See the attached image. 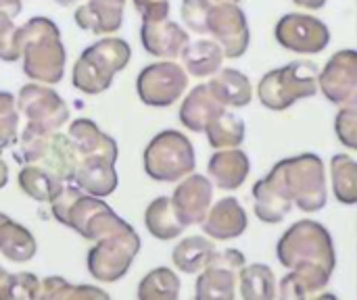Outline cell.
<instances>
[{
  "instance_id": "obj_1",
  "label": "cell",
  "mask_w": 357,
  "mask_h": 300,
  "mask_svg": "<svg viewBox=\"0 0 357 300\" xmlns=\"http://www.w3.org/2000/svg\"><path fill=\"white\" fill-rule=\"evenodd\" d=\"M255 213L266 223L282 221L293 203L305 213L326 205L324 167L316 155H301L278 163L270 175L253 186Z\"/></svg>"
},
{
  "instance_id": "obj_2",
  "label": "cell",
  "mask_w": 357,
  "mask_h": 300,
  "mask_svg": "<svg viewBox=\"0 0 357 300\" xmlns=\"http://www.w3.org/2000/svg\"><path fill=\"white\" fill-rule=\"evenodd\" d=\"M278 259L284 267L293 269L291 276L282 280V299L310 297L328 284L335 269L333 242L326 232L316 221L295 223L278 242Z\"/></svg>"
},
{
  "instance_id": "obj_3",
  "label": "cell",
  "mask_w": 357,
  "mask_h": 300,
  "mask_svg": "<svg viewBox=\"0 0 357 300\" xmlns=\"http://www.w3.org/2000/svg\"><path fill=\"white\" fill-rule=\"evenodd\" d=\"M23 73L38 84H59L65 75L67 52L56 23L48 17H31L19 27Z\"/></svg>"
},
{
  "instance_id": "obj_4",
  "label": "cell",
  "mask_w": 357,
  "mask_h": 300,
  "mask_svg": "<svg viewBox=\"0 0 357 300\" xmlns=\"http://www.w3.org/2000/svg\"><path fill=\"white\" fill-rule=\"evenodd\" d=\"M50 213L61 226L71 228L90 242L130 226L100 196H92L77 186H65L50 203Z\"/></svg>"
},
{
  "instance_id": "obj_5",
  "label": "cell",
  "mask_w": 357,
  "mask_h": 300,
  "mask_svg": "<svg viewBox=\"0 0 357 300\" xmlns=\"http://www.w3.org/2000/svg\"><path fill=\"white\" fill-rule=\"evenodd\" d=\"M130 58L132 48L126 40L111 35L100 38L77 56L71 71V84L84 94H102L111 88L113 77L128 67Z\"/></svg>"
},
{
  "instance_id": "obj_6",
  "label": "cell",
  "mask_w": 357,
  "mask_h": 300,
  "mask_svg": "<svg viewBox=\"0 0 357 300\" xmlns=\"http://www.w3.org/2000/svg\"><path fill=\"white\" fill-rule=\"evenodd\" d=\"M19 165H40L59 175L65 184L73 182L79 155L69 134L48 132V134H23L19 136V146L13 150Z\"/></svg>"
},
{
  "instance_id": "obj_7",
  "label": "cell",
  "mask_w": 357,
  "mask_h": 300,
  "mask_svg": "<svg viewBox=\"0 0 357 300\" xmlns=\"http://www.w3.org/2000/svg\"><path fill=\"white\" fill-rule=\"evenodd\" d=\"M195 169V148L190 140L176 132L165 129L157 134L144 150V171L155 182H178Z\"/></svg>"
},
{
  "instance_id": "obj_8",
  "label": "cell",
  "mask_w": 357,
  "mask_h": 300,
  "mask_svg": "<svg viewBox=\"0 0 357 300\" xmlns=\"http://www.w3.org/2000/svg\"><path fill=\"white\" fill-rule=\"evenodd\" d=\"M318 69L310 61H297L291 65H284L280 69H274L264 75L257 88V96L264 106L272 111H284L291 104H295L299 98L314 96Z\"/></svg>"
},
{
  "instance_id": "obj_9",
  "label": "cell",
  "mask_w": 357,
  "mask_h": 300,
  "mask_svg": "<svg viewBox=\"0 0 357 300\" xmlns=\"http://www.w3.org/2000/svg\"><path fill=\"white\" fill-rule=\"evenodd\" d=\"M138 251H140V238L132 226L113 232L96 240L94 246L88 251L86 257L88 274L100 284H113L128 274Z\"/></svg>"
},
{
  "instance_id": "obj_10",
  "label": "cell",
  "mask_w": 357,
  "mask_h": 300,
  "mask_svg": "<svg viewBox=\"0 0 357 300\" xmlns=\"http://www.w3.org/2000/svg\"><path fill=\"white\" fill-rule=\"evenodd\" d=\"M19 113L25 117L23 134H48L59 132L69 121V109L65 100L42 84H27L17 94Z\"/></svg>"
},
{
  "instance_id": "obj_11",
  "label": "cell",
  "mask_w": 357,
  "mask_h": 300,
  "mask_svg": "<svg viewBox=\"0 0 357 300\" xmlns=\"http://www.w3.org/2000/svg\"><path fill=\"white\" fill-rule=\"evenodd\" d=\"M188 86V73L174 61L153 63L138 73L136 92L149 106L174 104Z\"/></svg>"
},
{
  "instance_id": "obj_12",
  "label": "cell",
  "mask_w": 357,
  "mask_h": 300,
  "mask_svg": "<svg viewBox=\"0 0 357 300\" xmlns=\"http://www.w3.org/2000/svg\"><path fill=\"white\" fill-rule=\"evenodd\" d=\"M207 33H211L228 58H238L249 46V27L245 13L234 2H220L211 6Z\"/></svg>"
},
{
  "instance_id": "obj_13",
  "label": "cell",
  "mask_w": 357,
  "mask_h": 300,
  "mask_svg": "<svg viewBox=\"0 0 357 300\" xmlns=\"http://www.w3.org/2000/svg\"><path fill=\"white\" fill-rule=\"evenodd\" d=\"M245 267V257L236 248L213 253L197 282V299H234V284Z\"/></svg>"
},
{
  "instance_id": "obj_14",
  "label": "cell",
  "mask_w": 357,
  "mask_h": 300,
  "mask_svg": "<svg viewBox=\"0 0 357 300\" xmlns=\"http://www.w3.org/2000/svg\"><path fill=\"white\" fill-rule=\"evenodd\" d=\"M274 35L284 48L293 52H310V54L324 50L331 40V31L320 19L299 13L284 15L278 21Z\"/></svg>"
},
{
  "instance_id": "obj_15",
  "label": "cell",
  "mask_w": 357,
  "mask_h": 300,
  "mask_svg": "<svg viewBox=\"0 0 357 300\" xmlns=\"http://www.w3.org/2000/svg\"><path fill=\"white\" fill-rule=\"evenodd\" d=\"M320 88L335 104L354 98L357 90V54L354 50H341L328 61L320 73Z\"/></svg>"
},
{
  "instance_id": "obj_16",
  "label": "cell",
  "mask_w": 357,
  "mask_h": 300,
  "mask_svg": "<svg viewBox=\"0 0 357 300\" xmlns=\"http://www.w3.org/2000/svg\"><path fill=\"white\" fill-rule=\"evenodd\" d=\"M211 196H213V188L207 177L186 175V180L174 190L172 205L178 217L182 219V223L188 228V226H197L205 221L209 205H211Z\"/></svg>"
},
{
  "instance_id": "obj_17",
  "label": "cell",
  "mask_w": 357,
  "mask_h": 300,
  "mask_svg": "<svg viewBox=\"0 0 357 300\" xmlns=\"http://www.w3.org/2000/svg\"><path fill=\"white\" fill-rule=\"evenodd\" d=\"M115 163L117 161H113L109 157H100V155L79 157V163H77L75 175H73V184L92 196L107 198L117 190V184H119Z\"/></svg>"
},
{
  "instance_id": "obj_18",
  "label": "cell",
  "mask_w": 357,
  "mask_h": 300,
  "mask_svg": "<svg viewBox=\"0 0 357 300\" xmlns=\"http://www.w3.org/2000/svg\"><path fill=\"white\" fill-rule=\"evenodd\" d=\"M140 40L149 54L157 58H176L182 54L184 46L190 42L188 33L174 21H142Z\"/></svg>"
},
{
  "instance_id": "obj_19",
  "label": "cell",
  "mask_w": 357,
  "mask_h": 300,
  "mask_svg": "<svg viewBox=\"0 0 357 300\" xmlns=\"http://www.w3.org/2000/svg\"><path fill=\"white\" fill-rule=\"evenodd\" d=\"M222 113H226V104L220 102L209 84H201L192 88L186 100L182 102L180 121L190 132H205L207 125Z\"/></svg>"
},
{
  "instance_id": "obj_20",
  "label": "cell",
  "mask_w": 357,
  "mask_h": 300,
  "mask_svg": "<svg viewBox=\"0 0 357 300\" xmlns=\"http://www.w3.org/2000/svg\"><path fill=\"white\" fill-rule=\"evenodd\" d=\"M123 6L126 0H88L75 8L73 21L90 33H115L123 23Z\"/></svg>"
},
{
  "instance_id": "obj_21",
  "label": "cell",
  "mask_w": 357,
  "mask_h": 300,
  "mask_svg": "<svg viewBox=\"0 0 357 300\" xmlns=\"http://www.w3.org/2000/svg\"><path fill=\"white\" fill-rule=\"evenodd\" d=\"M247 230V213L236 198H222L205 217L203 232L215 240L238 238Z\"/></svg>"
},
{
  "instance_id": "obj_22",
  "label": "cell",
  "mask_w": 357,
  "mask_h": 300,
  "mask_svg": "<svg viewBox=\"0 0 357 300\" xmlns=\"http://www.w3.org/2000/svg\"><path fill=\"white\" fill-rule=\"evenodd\" d=\"M71 142L77 148L79 157H88V155H100V157H109L113 161H117V142L107 136L92 119L79 117L75 121H71L69 129H67Z\"/></svg>"
},
{
  "instance_id": "obj_23",
  "label": "cell",
  "mask_w": 357,
  "mask_h": 300,
  "mask_svg": "<svg viewBox=\"0 0 357 300\" xmlns=\"http://www.w3.org/2000/svg\"><path fill=\"white\" fill-rule=\"evenodd\" d=\"M38 242L33 234L8 215L0 213V255L13 263H27L36 257Z\"/></svg>"
},
{
  "instance_id": "obj_24",
  "label": "cell",
  "mask_w": 357,
  "mask_h": 300,
  "mask_svg": "<svg viewBox=\"0 0 357 300\" xmlns=\"http://www.w3.org/2000/svg\"><path fill=\"white\" fill-rule=\"evenodd\" d=\"M209 175L222 190H236L249 175V159L241 150H220L209 161Z\"/></svg>"
},
{
  "instance_id": "obj_25",
  "label": "cell",
  "mask_w": 357,
  "mask_h": 300,
  "mask_svg": "<svg viewBox=\"0 0 357 300\" xmlns=\"http://www.w3.org/2000/svg\"><path fill=\"white\" fill-rule=\"evenodd\" d=\"M17 182H19V188L23 190V194H27L31 200L48 203V205L65 188V182L59 175H54L52 171H48L46 167H40V165H23Z\"/></svg>"
},
{
  "instance_id": "obj_26",
  "label": "cell",
  "mask_w": 357,
  "mask_h": 300,
  "mask_svg": "<svg viewBox=\"0 0 357 300\" xmlns=\"http://www.w3.org/2000/svg\"><path fill=\"white\" fill-rule=\"evenodd\" d=\"M180 56L190 75L207 77L220 71L222 61H224V50L213 40H195L184 46Z\"/></svg>"
},
{
  "instance_id": "obj_27",
  "label": "cell",
  "mask_w": 357,
  "mask_h": 300,
  "mask_svg": "<svg viewBox=\"0 0 357 300\" xmlns=\"http://www.w3.org/2000/svg\"><path fill=\"white\" fill-rule=\"evenodd\" d=\"M144 226L149 234L155 236L157 240H174L186 230V226L182 223V219L178 217L172 205V198L167 196H159L146 207Z\"/></svg>"
},
{
  "instance_id": "obj_28",
  "label": "cell",
  "mask_w": 357,
  "mask_h": 300,
  "mask_svg": "<svg viewBox=\"0 0 357 300\" xmlns=\"http://www.w3.org/2000/svg\"><path fill=\"white\" fill-rule=\"evenodd\" d=\"M209 86H211L213 94L220 98V102L226 106H232V109L247 106L253 98V88H251L249 77L236 69L218 71L215 77L209 81Z\"/></svg>"
},
{
  "instance_id": "obj_29",
  "label": "cell",
  "mask_w": 357,
  "mask_h": 300,
  "mask_svg": "<svg viewBox=\"0 0 357 300\" xmlns=\"http://www.w3.org/2000/svg\"><path fill=\"white\" fill-rule=\"evenodd\" d=\"M213 253H215V246L211 240L203 236H190L174 248L172 261L184 274H199L207 267Z\"/></svg>"
},
{
  "instance_id": "obj_30",
  "label": "cell",
  "mask_w": 357,
  "mask_h": 300,
  "mask_svg": "<svg viewBox=\"0 0 357 300\" xmlns=\"http://www.w3.org/2000/svg\"><path fill=\"white\" fill-rule=\"evenodd\" d=\"M40 299L42 300H92L109 299V294L96 286H77L71 284L59 276H50L42 280L40 286Z\"/></svg>"
},
{
  "instance_id": "obj_31",
  "label": "cell",
  "mask_w": 357,
  "mask_h": 300,
  "mask_svg": "<svg viewBox=\"0 0 357 300\" xmlns=\"http://www.w3.org/2000/svg\"><path fill=\"white\" fill-rule=\"evenodd\" d=\"M180 294V280L167 267H157L146 274L138 286L140 300H174Z\"/></svg>"
},
{
  "instance_id": "obj_32",
  "label": "cell",
  "mask_w": 357,
  "mask_h": 300,
  "mask_svg": "<svg viewBox=\"0 0 357 300\" xmlns=\"http://www.w3.org/2000/svg\"><path fill=\"white\" fill-rule=\"evenodd\" d=\"M205 132L213 148H236L245 140V123L232 113H222L215 117Z\"/></svg>"
},
{
  "instance_id": "obj_33",
  "label": "cell",
  "mask_w": 357,
  "mask_h": 300,
  "mask_svg": "<svg viewBox=\"0 0 357 300\" xmlns=\"http://www.w3.org/2000/svg\"><path fill=\"white\" fill-rule=\"evenodd\" d=\"M238 278H241V294L247 300L274 299L276 282H274V274L268 265L243 267Z\"/></svg>"
},
{
  "instance_id": "obj_34",
  "label": "cell",
  "mask_w": 357,
  "mask_h": 300,
  "mask_svg": "<svg viewBox=\"0 0 357 300\" xmlns=\"http://www.w3.org/2000/svg\"><path fill=\"white\" fill-rule=\"evenodd\" d=\"M333 186L335 194L345 205L357 203V163L349 155L333 157Z\"/></svg>"
},
{
  "instance_id": "obj_35",
  "label": "cell",
  "mask_w": 357,
  "mask_h": 300,
  "mask_svg": "<svg viewBox=\"0 0 357 300\" xmlns=\"http://www.w3.org/2000/svg\"><path fill=\"white\" fill-rule=\"evenodd\" d=\"M19 134V106L10 92H0V152L15 144Z\"/></svg>"
},
{
  "instance_id": "obj_36",
  "label": "cell",
  "mask_w": 357,
  "mask_h": 300,
  "mask_svg": "<svg viewBox=\"0 0 357 300\" xmlns=\"http://www.w3.org/2000/svg\"><path fill=\"white\" fill-rule=\"evenodd\" d=\"M19 58H21L19 27L15 25V17L0 13V61L17 63Z\"/></svg>"
},
{
  "instance_id": "obj_37",
  "label": "cell",
  "mask_w": 357,
  "mask_h": 300,
  "mask_svg": "<svg viewBox=\"0 0 357 300\" xmlns=\"http://www.w3.org/2000/svg\"><path fill=\"white\" fill-rule=\"evenodd\" d=\"M211 0H184L182 2V21L195 33H207V21L211 13Z\"/></svg>"
},
{
  "instance_id": "obj_38",
  "label": "cell",
  "mask_w": 357,
  "mask_h": 300,
  "mask_svg": "<svg viewBox=\"0 0 357 300\" xmlns=\"http://www.w3.org/2000/svg\"><path fill=\"white\" fill-rule=\"evenodd\" d=\"M42 280L33 274L19 271L10 278V297L8 300H36L40 299Z\"/></svg>"
},
{
  "instance_id": "obj_39",
  "label": "cell",
  "mask_w": 357,
  "mask_h": 300,
  "mask_svg": "<svg viewBox=\"0 0 357 300\" xmlns=\"http://www.w3.org/2000/svg\"><path fill=\"white\" fill-rule=\"evenodd\" d=\"M337 136L347 148H357V117L354 106H345L337 115Z\"/></svg>"
},
{
  "instance_id": "obj_40",
  "label": "cell",
  "mask_w": 357,
  "mask_h": 300,
  "mask_svg": "<svg viewBox=\"0 0 357 300\" xmlns=\"http://www.w3.org/2000/svg\"><path fill=\"white\" fill-rule=\"evenodd\" d=\"M134 6L142 21H161L169 15V0H134Z\"/></svg>"
},
{
  "instance_id": "obj_41",
  "label": "cell",
  "mask_w": 357,
  "mask_h": 300,
  "mask_svg": "<svg viewBox=\"0 0 357 300\" xmlns=\"http://www.w3.org/2000/svg\"><path fill=\"white\" fill-rule=\"evenodd\" d=\"M23 10V2L21 0H0V13L17 17Z\"/></svg>"
},
{
  "instance_id": "obj_42",
  "label": "cell",
  "mask_w": 357,
  "mask_h": 300,
  "mask_svg": "<svg viewBox=\"0 0 357 300\" xmlns=\"http://www.w3.org/2000/svg\"><path fill=\"white\" fill-rule=\"evenodd\" d=\"M10 278H13V274H8L4 267H0V300H8L10 297Z\"/></svg>"
},
{
  "instance_id": "obj_43",
  "label": "cell",
  "mask_w": 357,
  "mask_h": 300,
  "mask_svg": "<svg viewBox=\"0 0 357 300\" xmlns=\"http://www.w3.org/2000/svg\"><path fill=\"white\" fill-rule=\"evenodd\" d=\"M293 2L299 4V6H303V8H312V10L322 8L326 4V0H293Z\"/></svg>"
},
{
  "instance_id": "obj_44",
  "label": "cell",
  "mask_w": 357,
  "mask_h": 300,
  "mask_svg": "<svg viewBox=\"0 0 357 300\" xmlns=\"http://www.w3.org/2000/svg\"><path fill=\"white\" fill-rule=\"evenodd\" d=\"M8 184V165L0 159V190Z\"/></svg>"
},
{
  "instance_id": "obj_45",
  "label": "cell",
  "mask_w": 357,
  "mask_h": 300,
  "mask_svg": "<svg viewBox=\"0 0 357 300\" xmlns=\"http://www.w3.org/2000/svg\"><path fill=\"white\" fill-rule=\"evenodd\" d=\"M56 4H61V6H69V4H75L77 0H54Z\"/></svg>"
},
{
  "instance_id": "obj_46",
  "label": "cell",
  "mask_w": 357,
  "mask_h": 300,
  "mask_svg": "<svg viewBox=\"0 0 357 300\" xmlns=\"http://www.w3.org/2000/svg\"><path fill=\"white\" fill-rule=\"evenodd\" d=\"M218 2H236V0H218Z\"/></svg>"
}]
</instances>
